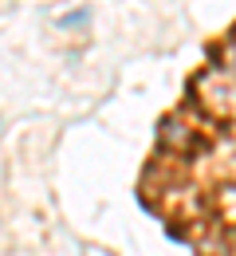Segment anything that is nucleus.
<instances>
[{
  "label": "nucleus",
  "instance_id": "obj_1",
  "mask_svg": "<svg viewBox=\"0 0 236 256\" xmlns=\"http://www.w3.org/2000/svg\"><path fill=\"white\" fill-rule=\"evenodd\" d=\"M75 24H87V8H83V12H71V16L59 20V28H75Z\"/></svg>",
  "mask_w": 236,
  "mask_h": 256
},
{
  "label": "nucleus",
  "instance_id": "obj_2",
  "mask_svg": "<svg viewBox=\"0 0 236 256\" xmlns=\"http://www.w3.org/2000/svg\"><path fill=\"white\" fill-rule=\"evenodd\" d=\"M233 67H236V48H233Z\"/></svg>",
  "mask_w": 236,
  "mask_h": 256
}]
</instances>
